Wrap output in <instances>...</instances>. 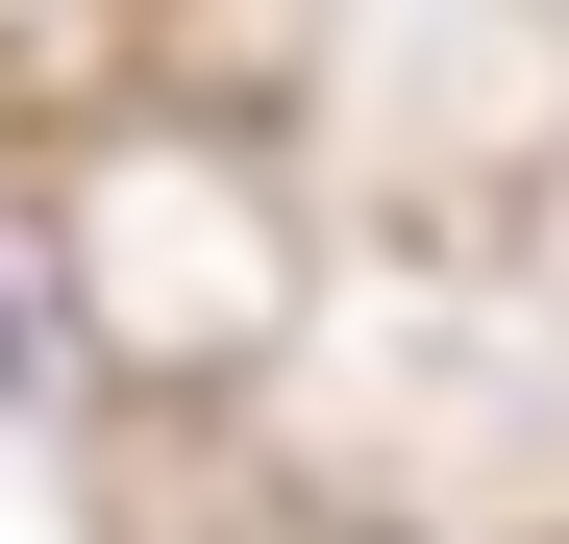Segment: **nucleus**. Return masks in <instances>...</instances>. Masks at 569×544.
Segmentation results:
<instances>
[{
	"instance_id": "obj_1",
	"label": "nucleus",
	"mask_w": 569,
	"mask_h": 544,
	"mask_svg": "<svg viewBox=\"0 0 569 544\" xmlns=\"http://www.w3.org/2000/svg\"><path fill=\"white\" fill-rule=\"evenodd\" d=\"M0 372H26V272H0Z\"/></svg>"
}]
</instances>
